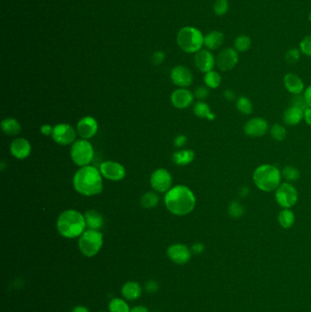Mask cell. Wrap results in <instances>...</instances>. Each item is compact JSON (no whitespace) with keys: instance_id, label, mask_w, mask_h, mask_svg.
Wrapping results in <instances>:
<instances>
[{"instance_id":"6da1fadb","label":"cell","mask_w":311,"mask_h":312,"mask_svg":"<svg viewBox=\"0 0 311 312\" xmlns=\"http://www.w3.org/2000/svg\"><path fill=\"white\" fill-rule=\"evenodd\" d=\"M164 204L167 210L178 216L190 214L194 210L196 198L189 187L178 185L166 192Z\"/></svg>"},{"instance_id":"7a4b0ae2","label":"cell","mask_w":311,"mask_h":312,"mask_svg":"<svg viewBox=\"0 0 311 312\" xmlns=\"http://www.w3.org/2000/svg\"><path fill=\"white\" fill-rule=\"evenodd\" d=\"M73 187L84 196L100 195L103 189V181L100 169L93 166L81 167L74 174Z\"/></svg>"},{"instance_id":"3957f363","label":"cell","mask_w":311,"mask_h":312,"mask_svg":"<svg viewBox=\"0 0 311 312\" xmlns=\"http://www.w3.org/2000/svg\"><path fill=\"white\" fill-rule=\"evenodd\" d=\"M86 227L84 215L73 209L62 212L57 220V229L66 238L81 236Z\"/></svg>"},{"instance_id":"277c9868","label":"cell","mask_w":311,"mask_h":312,"mask_svg":"<svg viewBox=\"0 0 311 312\" xmlns=\"http://www.w3.org/2000/svg\"><path fill=\"white\" fill-rule=\"evenodd\" d=\"M282 174L278 167L262 164L254 171L253 180L255 187L263 192H273L281 185Z\"/></svg>"},{"instance_id":"5b68a950","label":"cell","mask_w":311,"mask_h":312,"mask_svg":"<svg viewBox=\"0 0 311 312\" xmlns=\"http://www.w3.org/2000/svg\"><path fill=\"white\" fill-rule=\"evenodd\" d=\"M205 36L199 29L194 27H184L177 34V44L182 51L186 53H196L204 46Z\"/></svg>"},{"instance_id":"8992f818","label":"cell","mask_w":311,"mask_h":312,"mask_svg":"<svg viewBox=\"0 0 311 312\" xmlns=\"http://www.w3.org/2000/svg\"><path fill=\"white\" fill-rule=\"evenodd\" d=\"M79 248L81 253L88 258L97 255L103 245V235L97 230L88 229L79 238Z\"/></svg>"},{"instance_id":"52a82bcc","label":"cell","mask_w":311,"mask_h":312,"mask_svg":"<svg viewBox=\"0 0 311 312\" xmlns=\"http://www.w3.org/2000/svg\"><path fill=\"white\" fill-rule=\"evenodd\" d=\"M93 146L88 140L81 139L73 142L70 148V157L76 166L80 167L89 166L93 162Z\"/></svg>"},{"instance_id":"ba28073f","label":"cell","mask_w":311,"mask_h":312,"mask_svg":"<svg viewBox=\"0 0 311 312\" xmlns=\"http://www.w3.org/2000/svg\"><path fill=\"white\" fill-rule=\"evenodd\" d=\"M275 198L279 207L290 209L298 202L299 193L290 182H283L276 190Z\"/></svg>"},{"instance_id":"9c48e42d","label":"cell","mask_w":311,"mask_h":312,"mask_svg":"<svg viewBox=\"0 0 311 312\" xmlns=\"http://www.w3.org/2000/svg\"><path fill=\"white\" fill-rule=\"evenodd\" d=\"M76 131L68 123H60L53 127L52 137L54 142L60 145L72 144L76 139Z\"/></svg>"},{"instance_id":"30bf717a","label":"cell","mask_w":311,"mask_h":312,"mask_svg":"<svg viewBox=\"0 0 311 312\" xmlns=\"http://www.w3.org/2000/svg\"><path fill=\"white\" fill-rule=\"evenodd\" d=\"M239 61V52L233 48H226L218 53L215 59V65L221 71L226 72L234 69Z\"/></svg>"},{"instance_id":"8fae6325","label":"cell","mask_w":311,"mask_h":312,"mask_svg":"<svg viewBox=\"0 0 311 312\" xmlns=\"http://www.w3.org/2000/svg\"><path fill=\"white\" fill-rule=\"evenodd\" d=\"M151 186L154 191L159 193H166L172 188L173 178L168 171L164 168H159L154 171L150 179Z\"/></svg>"},{"instance_id":"7c38bea8","label":"cell","mask_w":311,"mask_h":312,"mask_svg":"<svg viewBox=\"0 0 311 312\" xmlns=\"http://www.w3.org/2000/svg\"><path fill=\"white\" fill-rule=\"evenodd\" d=\"M100 172L104 178L111 181H121L125 177L126 170L120 162L105 161L100 167Z\"/></svg>"},{"instance_id":"4fadbf2b","label":"cell","mask_w":311,"mask_h":312,"mask_svg":"<svg viewBox=\"0 0 311 312\" xmlns=\"http://www.w3.org/2000/svg\"><path fill=\"white\" fill-rule=\"evenodd\" d=\"M268 123L264 118L254 117L247 121L244 126V132L247 136L252 138H259L267 134Z\"/></svg>"},{"instance_id":"5bb4252c","label":"cell","mask_w":311,"mask_h":312,"mask_svg":"<svg viewBox=\"0 0 311 312\" xmlns=\"http://www.w3.org/2000/svg\"><path fill=\"white\" fill-rule=\"evenodd\" d=\"M167 255L174 263L185 265L191 260L192 251L186 245L174 244L168 247Z\"/></svg>"},{"instance_id":"9a60e30c","label":"cell","mask_w":311,"mask_h":312,"mask_svg":"<svg viewBox=\"0 0 311 312\" xmlns=\"http://www.w3.org/2000/svg\"><path fill=\"white\" fill-rule=\"evenodd\" d=\"M171 80L174 85L180 88H186L192 85L194 81L193 73L185 66H176L171 71Z\"/></svg>"},{"instance_id":"2e32d148","label":"cell","mask_w":311,"mask_h":312,"mask_svg":"<svg viewBox=\"0 0 311 312\" xmlns=\"http://www.w3.org/2000/svg\"><path fill=\"white\" fill-rule=\"evenodd\" d=\"M99 125L95 118L93 116H85L81 118L77 124V133L84 140L94 137L97 134Z\"/></svg>"},{"instance_id":"e0dca14e","label":"cell","mask_w":311,"mask_h":312,"mask_svg":"<svg viewBox=\"0 0 311 312\" xmlns=\"http://www.w3.org/2000/svg\"><path fill=\"white\" fill-rule=\"evenodd\" d=\"M194 63L200 71L207 73L214 70L215 58L208 49H201L194 55Z\"/></svg>"},{"instance_id":"ac0fdd59","label":"cell","mask_w":311,"mask_h":312,"mask_svg":"<svg viewBox=\"0 0 311 312\" xmlns=\"http://www.w3.org/2000/svg\"><path fill=\"white\" fill-rule=\"evenodd\" d=\"M194 94L185 88L175 89L171 95V102L177 109H186L194 102Z\"/></svg>"},{"instance_id":"d6986e66","label":"cell","mask_w":311,"mask_h":312,"mask_svg":"<svg viewBox=\"0 0 311 312\" xmlns=\"http://www.w3.org/2000/svg\"><path fill=\"white\" fill-rule=\"evenodd\" d=\"M10 153L15 158L24 160L31 154V144L27 139H15L10 144Z\"/></svg>"},{"instance_id":"ffe728a7","label":"cell","mask_w":311,"mask_h":312,"mask_svg":"<svg viewBox=\"0 0 311 312\" xmlns=\"http://www.w3.org/2000/svg\"><path fill=\"white\" fill-rule=\"evenodd\" d=\"M284 86L288 93L293 95L301 94L304 91V82L295 73H287L284 77Z\"/></svg>"},{"instance_id":"44dd1931","label":"cell","mask_w":311,"mask_h":312,"mask_svg":"<svg viewBox=\"0 0 311 312\" xmlns=\"http://www.w3.org/2000/svg\"><path fill=\"white\" fill-rule=\"evenodd\" d=\"M84 218L86 227L92 230L100 231L104 225L103 216L100 212L94 209L87 211L84 214Z\"/></svg>"},{"instance_id":"7402d4cb","label":"cell","mask_w":311,"mask_h":312,"mask_svg":"<svg viewBox=\"0 0 311 312\" xmlns=\"http://www.w3.org/2000/svg\"><path fill=\"white\" fill-rule=\"evenodd\" d=\"M304 119V111L295 106L288 107L283 114V120L287 125L294 126L299 124Z\"/></svg>"},{"instance_id":"603a6c76","label":"cell","mask_w":311,"mask_h":312,"mask_svg":"<svg viewBox=\"0 0 311 312\" xmlns=\"http://www.w3.org/2000/svg\"><path fill=\"white\" fill-rule=\"evenodd\" d=\"M225 41V36L221 31H211L207 33L204 39V46L208 50H215L219 49Z\"/></svg>"},{"instance_id":"cb8c5ba5","label":"cell","mask_w":311,"mask_h":312,"mask_svg":"<svg viewBox=\"0 0 311 312\" xmlns=\"http://www.w3.org/2000/svg\"><path fill=\"white\" fill-rule=\"evenodd\" d=\"M122 297L128 300H135L141 295V288L135 281H129L123 285L121 288Z\"/></svg>"},{"instance_id":"d4e9b609","label":"cell","mask_w":311,"mask_h":312,"mask_svg":"<svg viewBox=\"0 0 311 312\" xmlns=\"http://www.w3.org/2000/svg\"><path fill=\"white\" fill-rule=\"evenodd\" d=\"M1 129L3 133L9 136H14L21 134V123L15 118H7L1 122Z\"/></svg>"},{"instance_id":"484cf974","label":"cell","mask_w":311,"mask_h":312,"mask_svg":"<svg viewBox=\"0 0 311 312\" xmlns=\"http://www.w3.org/2000/svg\"><path fill=\"white\" fill-rule=\"evenodd\" d=\"M173 162L179 167H185L190 164L191 162L194 161V151L189 150H180L175 152L173 154Z\"/></svg>"},{"instance_id":"4316f807","label":"cell","mask_w":311,"mask_h":312,"mask_svg":"<svg viewBox=\"0 0 311 312\" xmlns=\"http://www.w3.org/2000/svg\"><path fill=\"white\" fill-rule=\"evenodd\" d=\"M194 114L201 119H206L208 121H214L215 114L211 111L210 107L203 101H199L194 106Z\"/></svg>"},{"instance_id":"83f0119b","label":"cell","mask_w":311,"mask_h":312,"mask_svg":"<svg viewBox=\"0 0 311 312\" xmlns=\"http://www.w3.org/2000/svg\"><path fill=\"white\" fill-rule=\"evenodd\" d=\"M295 215L293 211H291L289 208H283V210L280 211L279 214V223L283 228L288 229L293 227L295 224Z\"/></svg>"},{"instance_id":"f1b7e54d","label":"cell","mask_w":311,"mask_h":312,"mask_svg":"<svg viewBox=\"0 0 311 312\" xmlns=\"http://www.w3.org/2000/svg\"><path fill=\"white\" fill-rule=\"evenodd\" d=\"M204 81H205L206 87H208L210 89H216L221 85L222 77L217 71L211 70L209 72L206 73Z\"/></svg>"},{"instance_id":"f546056e","label":"cell","mask_w":311,"mask_h":312,"mask_svg":"<svg viewBox=\"0 0 311 312\" xmlns=\"http://www.w3.org/2000/svg\"><path fill=\"white\" fill-rule=\"evenodd\" d=\"M252 45L250 36L247 35H239L234 42V49L237 52H246L250 49Z\"/></svg>"},{"instance_id":"4dcf8cb0","label":"cell","mask_w":311,"mask_h":312,"mask_svg":"<svg viewBox=\"0 0 311 312\" xmlns=\"http://www.w3.org/2000/svg\"><path fill=\"white\" fill-rule=\"evenodd\" d=\"M245 207L237 200H233L227 207V214L232 218H240L245 215Z\"/></svg>"},{"instance_id":"1f68e13d","label":"cell","mask_w":311,"mask_h":312,"mask_svg":"<svg viewBox=\"0 0 311 312\" xmlns=\"http://www.w3.org/2000/svg\"><path fill=\"white\" fill-rule=\"evenodd\" d=\"M159 203V196L154 192H147L141 196V205L146 209H151L157 206Z\"/></svg>"},{"instance_id":"d6a6232c","label":"cell","mask_w":311,"mask_h":312,"mask_svg":"<svg viewBox=\"0 0 311 312\" xmlns=\"http://www.w3.org/2000/svg\"><path fill=\"white\" fill-rule=\"evenodd\" d=\"M283 178L285 179L287 182H297L300 178V173L299 169L294 167L287 166L283 168L281 171Z\"/></svg>"},{"instance_id":"836d02e7","label":"cell","mask_w":311,"mask_h":312,"mask_svg":"<svg viewBox=\"0 0 311 312\" xmlns=\"http://www.w3.org/2000/svg\"><path fill=\"white\" fill-rule=\"evenodd\" d=\"M109 312H130L131 309L129 305L127 304L125 300L120 298H114L109 301Z\"/></svg>"},{"instance_id":"e575fe53","label":"cell","mask_w":311,"mask_h":312,"mask_svg":"<svg viewBox=\"0 0 311 312\" xmlns=\"http://www.w3.org/2000/svg\"><path fill=\"white\" fill-rule=\"evenodd\" d=\"M236 109L245 115H249L253 112V104L248 98L246 96H240L236 100Z\"/></svg>"},{"instance_id":"d590c367","label":"cell","mask_w":311,"mask_h":312,"mask_svg":"<svg viewBox=\"0 0 311 312\" xmlns=\"http://www.w3.org/2000/svg\"><path fill=\"white\" fill-rule=\"evenodd\" d=\"M270 134L271 137L275 141L281 142L287 137V129L279 123H275L271 126Z\"/></svg>"},{"instance_id":"8d00e7d4","label":"cell","mask_w":311,"mask_h":312,"mask_svg":"<svg viewBox=\"0 0 311 312\" xmlns=\"http://www.w3.org/2000/svg\"><path fill=\"white\" fill-rule=\"evenodd\" d=\"M214 13L216 16H225L229 11V1L228 0H215L213 6Z\"/></svg>"},{"instance_id":"74e56055","label":"cell","mask_w":311,"mask_h":312,"mask_svg":"<svg viewBox=\"0 0 311 312\" xmlns=\"http://www.w3.org/2000/svg\"><path fill=\"white\" fill-rule=\"evenodd\" d=\"M291 106H295L297 108L302 109V111H306L307 108H309L307 105V101L305 99V96L302 94H298V95H294L292 99H291Z\"/></svg>"},{"instance_id":"f35d334b","label":"cell","mask_w":311,"mask_h":312,"mask_svg":"<svg viewBox=\"0 0 311 312\" xmlns=\"http://www.w3.org/2000/svg\"><path fill=\"white\" fill-rule=\"evenodd\" d=\"M299 49L305 56L311 58V35L306 36L299 43Z\"/></svg>"},{"instance_id":"ab89813d","label":"cell","mask_w":311,"mask_h":312,"mask_svg":"<svg viewBox=\"0 0 311 312\" xmlns=\"http://www.w3.org/2000/svg\"><path fill=\"white\" fill-rule=\"evenodd\" d=\"M300 54H301L300 49H296V48L288 49L287 52L286 53V57H285L286 58V61L289 64H295L299 61Z\"/></svg>"},{"instance_id":"60d3db41","label":"cell","mask_w":311,"mask_h":312,"mask_svg":"<svg viewBox=\"0 0 311 312\" xmlns=\"http://www.w3.org/2000/svg\"><path fill=\"white\" fill-rule=\"evenodd\" d=\"M194 96L197 98L199 101H203L204 102L209 96V89H208V87L199 86L194 90Z\"/></svg>"},{"instance_id":"b9f144b4","label":"cell","mask_w":311,"mask_h":312,"mask_svg":"<svg viewBox=\"0 0 311 312\" xmlns=\"http://www.w3.org/2000/svg\"><path fill=\"white\" fill-rule=\"evenodd\" d=\"M164 59H166V55H164V53L162 52V51H156V52H154L153 57H152L153 63L155 64V65L162 64L163 61H164Z\"/></svg>"},{"instance_id":"7bdbcfd3","label":"cell","mask_w":311,"mask_h":312,"mask_svg":"<svg viewBox=\"0 0 311 312\" xmlns=\"http://www.w3.org/2000/svg\"><path fill=\"white\" fill-rule=\"evenodd\" d=\"M186 142H187V137L184 134H180L176 136V138L174 139V145L176 146L177 148H182L184 146L186 145Z\"/></svg>"},{"instance_id":"ee69618b","label":"cell","mask_w":311,"mask_h":312,"mask_svg":"<svg viewBox=\"0 0 311 312\" xmlns=\"http://www.w3.org/2000/svg\"><path fill=\"white\" fill-rule=\"evenodd\" d=\"M145 289L149 293H154V292L157 291L159 289V285L155 280H149L147 283L145 284Z\"/></svg>"},{"instance_id":"f6af8a7d","label":"cell","mask_w":311,"mask_h":312,"mask_svg":"<svg viewBox=\"0 0 311 312\" xmlns=\"http://www.w3.org/2000/svg\"><path fill=\"white\" fill-rule=\"evenodd\" d=\"M205 245L203 243H194L191 247V251L195 255H200L205 251Z\"/></svg>"},{"instance_id":"bcb514c9","label":"cell","mask_w":311,"mask_h":312,"mask_svg":"<svg viewBox=\"0 0 311 312\" xmlns=\"http://www.w3.org/2000/svg\"><path fill=\"white\" fill-rule=\"evenodd\" d=\"M53 127L50 124H43L41 127V134L45 136H49L52 134Z\"/></svg>"},{"instance_id":"7dc6e473","label":"cell","mask_w":311,"mask_h":312,"mask_svg":"<svg viewBox=\"0 0 311 312\" xmlns=\"http://www.w3.org/2000/svg\"><path fill=\"white\" fill-rule=\"evenodd\" d=\"M224 97L226 99V101H229V102H233L235 100V94H234L233 89H226L224 91Z\"/></svg>"},{"instance_id":"c3c4849f","label":"cell","mask_w":311,"mask_h":312,"mask_svg":"<svg viewBox=\"0 0 311 312\" xmlns=\"http://www.w3.org/2000/svg\"><path fill=\"white\" fill-rule=\"evenodd\" d=\"M249 194H250L249 187H242L240 188V190H239V196L241 198H246V197H247L249 195Z\"/></svg>"},{"instance_id":"681fc988","label":"cell","mask_w":311,"mask_h":312,"mask_svg":"<svg viewBox=\"0 0 311 312\" xmlns=\"http://www.w3.org/2000/svg\"><path fill=\"white\" fill-rule=\"evenodd\" d=\"M304 96L307 101V105L311 108V85L304 90Z\"/></svg>"},{"instance_id":"f907efd6","label":"cell","mask_w":311,"mask_h":312,"mask_svg":"<svg viewBox=\"0 0 311 312\" xmlns=\"http://www.w3.org/2000/svg\"><path fill=\"white\" fill-rule=\"evenodd\" d=\"M304 120L305 122H307V124L311 126V108H307L305 112H304Z\"/></svg>"},{"instance_id":"816d5d0a","label":"cell","mask_w":311,"mask_h":312,"mask_svg":"<svg viewBox=\"0 0 311 312\" xmlns=\"http://www.w3.org/2000/svg\"><path fill=\"white\" fill-rule=\"evenodd\" d=\"M130 312H150L148 308L143 307V306H137V307H134V308L131 309Z\"/></svg>"},{"instance_id":"f5cc1de1","label":"cell","mask_w":311,"mask_h":312,"mask_svg":"<svg viewBox=\"0 0 311 312\" xmlns=\"http://www.w3.org/2000/svg\"><path fill=\"white\" fill-rule=\"evenodd\" d=\"M72 312H89V310L84 306H77L73 308Z\"/></svg>"},{"instance_id":"db71d44e","label":"cell","mask_w":311,"mask_h":312,"mask_svg":"<svg viewBox=\"0 0 311 312\" xmlns=\"http://www.w3.org/2000/svg\"><path fill=\"white\" fill-rule=\"evenodd\" d=\"M308 20H309V21L311 22V12L310 14H309V16H308Z\"/></svg>"},{"instance_id":"11a10c76","label":"cell","mask_w":311,"mask_h":312,"mask_svg":"<svg viewBox=\"0 0 311 312\" xmlns=\"http://www.w3.org/2000/svg\"><path fill=\"white\" fill-rule=\"evenodd\" d=\"M100 312H105V311H100Z\"/></svg>"}]
</instances>
